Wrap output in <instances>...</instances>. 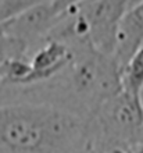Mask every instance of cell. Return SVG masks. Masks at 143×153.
I'll use <instances>...</instances> for the list:
<instances>
[{
    "mask_svg": "<svg viewBox=\"0 0 143 153\" xmlns=\"http://www.w3.org/2000/svg\"><path fill=\"white\" fill-rule=\"evenodd\" d=\"M122 88L133 95L143 92V46L136 50L122 68Z\"/></svg>",
    "mask_w": 143,
    "mask_h": 153,
    "instance_id": "52a82bcc",
    "label": "cell"
},
{
    "mask_svg": "<svg viewBox=\"0 0 143 153\" xmlns=\"http://www.w3.org/2000/svg\"><path fill=\"white\" fill-rule=\"evenodd\" d=\"M82 153H89V150H86V152H82Z\"/></svg>",
    "mask_w": 143,
    "mask_h": 153,
    "instance_id": "7c38bea8",
    "label": "cell"
},
{
    "mask_svg": "<svg viewBox=\"0 0 143 153\" xmlns=\"http://www.w3.org/2000/svg\"><path fill=\"white\" fill-rule=\"evenodd\" d=\"M89 150V120L63 106L0 105V153H82Z\"/></svg>",
    "mask_w": 143,
    "mask_h": 153,
    "instance_id": "6da1fadb",
    "label": "cell"
},
{
    "mask_svg": "<svg viewBox=\"0 0 143 153\" xmlns=\"http://www.w3.org/2000/svg\"><path fill=\"white\" fill-rule=\"evenodd\" d=\"M133 153H143V128L140 131V137L138 139V143H136L135 149H133Z\"/></svg>",
    "mask_w": 143,
    "mask_h": 153,
    "instance_id": "8fae6325",
    "label": "cell"
},
{
    "mask_svg": "<svg viewBox=\"0 0 143 153\" xmlns=\"http://www.w3.org/2000/svg\"><path fill=\"white\" fill-rule=\"evenodd\" d=\"M72 59L74 50L70 45L60 39L49 38L29 56L31 71L25 79L24 88L38 86L56 79L70 65Z\"/></svg>",
    "mask_w": 143,
    "mask_h": 153,
    "instance_id": "5b68a950",
    "label": "cell"
},
{
    "mask_svg": "<svg viewBox=\"0 0 143 153\" xmlns=\"http://www.w3.org/2000/svg\"><path fill=\"white\" fill-rule=\"evenodd\" d=\"M143 46V0H132L119 21L115 36L114 60L121 68Z\"/></svg>",
    "mask_w": 143,
    "mask_h": 153,
    "instance_id": "8992f818",
    "label": "cell"
},
{
    "mask_svg": "<svg viewBox=\"0 0 143 153\" xmlns=\"http://www.w3.org/2000/svg\"><path fill=\"white\" fill-rule=\"evenodd\" d=\"M50 0H0V22Z\"/></svg>",
    "mask_w": 143,
    "mask_h": 153,
    "instance_id": "9c48e42d",
    "label": "cell"
},
{
    "mask_svg": "<svg viewBox=\"0 0 143 153\" xmlns=\"http://www.w3.org/2000/svg\"><path fill=\"white\" fill-rule=\"evenodd\" d=\"M29 53L31 50L27 45L10 35L0 24V64L10 59L29 57Z\"/></svg>",
    "mask_w": 143,
    "mask_h": 153,
    "instance_id": "ba28073f",
    "label": "cell"
},
{
    "mask_svg": "<svg viewBox=\"0 0 143 153\" xmlns=\"http://www.w3.org/2000/svg\"><path fill=\"white\" fill-rule=\"evenodd\" d=\"M142 128V96L122 88L89 117V145L113 143L133 153Z\"/></svg>",
    "mask_w": 143,
    "mask_h": 153,
    "instance_id": "3957f363",
    "label": "cell"
},
{
    "mask_svg": "<svg viewBox=\"0 0 143 153\" xmlns=\"http://www.w3.org/2000/svg\"><path fill=\"white\" fill-rule=\"evenodd\" d=\"M61 20V16L54 10L52 0L18 16L0 22L10 35L25 43L32 52L49 39L53 29Z\"/></svg>",
    "mask_w": 143,
    "mask_h": 153,
    "instance_id": "277c9868",
    "label": "cell"
},
{
    "mask_svg": "<svg viewBox=\"0 0 143 153\" xmlns=\"http://www.w3.org/2000/svg\"><path fill=\"white\" fill-rule=\"evenodd\" d=\"M131 1H132V0H131Z\"/></svg>",
    "mask_w": 143,
    "mask_h": 153,
    "instance_id": "4fadbf2b",
    "label": "cell"
},
{
    "mask_svg": "<svg viewBox=\"0 0 143 153\" xmlns=\"http://www.w3.org/2000/svg\"><path fill=\"white\" fill-rule=\"evenodd\" d=\"M86 1H89V0H52V4L60 16H63L64 13L70 11L71 8L76 7L82 3H86Z\"/></svg>",
    "mask_w": 143,
    "mask_h": 153,
    "instance_id": "30bf717a",
    "label": "cell"
},
{
    "mask_svg": "<svg viewBox=\"0 0 143 153\" xmlns=\"http://www.w3.org/2000/svg\"><path fill=\"white\" fill-rule=\"evenodd\" d=\"M72 50V61L53 81L64 96L63 107L89 120L102 103L122 91V68L113 56L92 48Z\"/></svg>",
    "mask_w": 143,
    "mask_h": 153,
    "instance_id": "7a4b0ae2",
    "label": "cell"
}]
</instances>
